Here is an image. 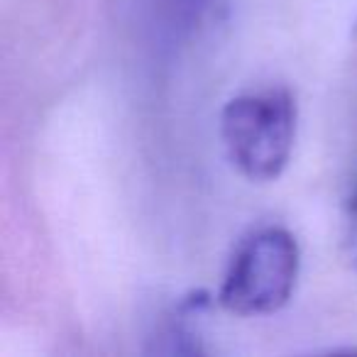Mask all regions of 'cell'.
<instances>
[{
  "mask_svg": "<svg viewBox=\"0 0 357 357\" xmlns=\"http://www.w3.org/2000/svg\"><path fill=\"white\" fill-rule=\"evenodd\" d=\"M220 135L233 167L250 181H272L287 169L296 139V100L269 89L233 98L220 118Z\"/></svg>",
  "mask_w": 357,
  "mask_h": 357,
  "instance_id": "6da1fadb",
  "label": "cell"
},
{
  "mask_svg": "<svg viewBox=\"0 0 357 357\" xmlns=\"http://www.w3.org/2000/svg\"><path fill=\"white\" fill-rule=\"evenodd\" d=\"M298 243L284 228H264L235 250L218 301L238 316H267L291 298L298 279Z\"/></svg>",
  "mask_w": 357,
  "mask_h": 357,
  "instance_id": "7a4b0ae2",
  "label": "cell"
},
{
  "mask_svg": "<svg viewBox=\"0 0 357 357\" xmlns=\"http://www.w3.org/2000/svg\"><path fill=\"white\" fill-rule=\"evenodd\" d=\"M211 0H169V6H172V13L176 15L178 22H184V25H194L199 22V17L206 13Z\"/></svg>",
  "mask_w": 357,
  "mask_h": 357,
  "instance_id": "3957f363",
  "label": "cell"
},
{
  "mask_svg": "<svg viewBox=\"0 0 357 357\" xmlns=\"http://www.w3.org/2000/svg\"><path fill=\"white\" fill-rule=\"evenodd\" d=\"M352 213H355V218H357V191H355V196H352Z\"/></svg>",
  "mask_w": 357,
  "mask_h": 357,
  "instance_id": "277c9868",
  "label": "cell"
}]
</instances>
